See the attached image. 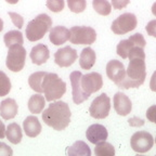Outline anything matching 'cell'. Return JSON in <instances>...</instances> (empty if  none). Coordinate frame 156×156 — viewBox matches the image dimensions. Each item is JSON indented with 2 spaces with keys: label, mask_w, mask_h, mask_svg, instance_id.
Listing matches in <instances>:
<instances>
[{
  "label": "cell",
  "mask_w": 156,
  "mask_h": 156,
  "mask_svg": "<svg viewBox=\"0 0 156 156\" xmlns=\"http://www.w3.org/2000/svg\"><path fill=\"white\" fill-rule=\"evenodd\" d=\"M129 65L126 69V77L119 88L129 89V88H139L143 85L146 77L145 53L141 47H133L130 50Z\"/></svg>",
  "instance_id": "obj_1"
},
{
  "label": "cell",
  "mask_w": 156,
  "mask_h": 156,
  "mask_svg": "<svg viewBox=\"0 0 156 156\" xmlns=\"http://www.w3.org/2000/svg\"><path fill=\"white\" fill-rule=\"evenodd\" d=\"M71 110L67 103L56 101L49 105L42 113V120L54 130H64L71 122Z\"/></svg>",
  "instance_id": "obj_2"
},
{
  "label": "cell",
  "mask_w": 156,
  "mask_h": 156,
  "mask_svg": "<svg viewBox=\"0 0 156 156\" xmlns=\"http://www.w3.org/2000/svg\"><path fill=\"white\" fill-rule=\"evenodd\" d=\"M52 26V19L48 14H39L27 24L25 34L29 41H38L44 37Z\"/></svg>",
  "instance_id": "obj_3"
},
{
  "label": "cell",
  "mask_w": 156,
  "mask_h": 156,
  "mask_svg": "<svg viewBox=\"0 0 156 156\" xmlns=\"http://www.w3.org/2000/svg\"><path fill=\"white\" fill-rule=\"evenodd\" d=\"M46 100L49 102L61 99L66 92V83L54 73H47L42 81Z\"/></svg>",
  "instance_id": "obj_4"
},
{
  "label": "cell",
  "mask_w": 156,
  "mask_h": 156,
  "mask_svg": "<svg viewBox=\"0 0 156 156\" xmlns=\"http://www.w3.org/2000/svg\"><path fill=\"white\" fill-rule=\"evenodd\" d=\"M26 61V50L22 44H13L9 47L5 65L12 72L22 71Z\"/></svg>",
  "instance_id": "obj_5"
},
{
  "label": "cell",
  "mask_w": 156,
  "mask_h": 156,
  "mask_svg": "<svg viewBox=\"0 0 156 156\" xmlns=\"http://www.w3.org/2000/svg\"><path fill=\"white\" fill-rule=\"evenodd\" d=\"M97 33L90 26H74L69 29V41L74 44H92Z\"/></svg>",
  "instance_id": "obj_6"
},
{
  "label": "cell",
  "mask_w": 156,
  "mask_h": 156,
  "mask_svg": "<svg viewBox=\"0 0 156 156\" xmlns=\"http://www.w3.org/2000/svg\"><path fill=\"white\" fill-rule=\"evenodd\" d=\"M111 111V99L106 93H102L99 97H97L92 101L90 107H89V113L91 117L95 119H103L106 118L110 114Z\"/></svg>",
  "instance_id": "obj_7"
},
{
  "label": "cell",
  "mask_w": 156,
  "mask_h": 156,
  "mask_svg": "<svg viewBox=\"0 0 156 156\" xmlns=\"http://www.w3.org/2000/svg\"><path fill=\"white\" fill-rule=\"evenodd\" d=\"M136 24H138V20L136 15L132 13H124L112 23L111 29L116 35H125L133 30L136 27Z\"/></svg>",
  "instance_id": "obj_8"
},
{
  "label": "cell",
  "mask_w": 156,
  "mask_h": 156,
  "mask_svg": "<svg viewBox=\"0 0 156 156\" xmlns=\"http://www.w3.org/2000/svg\"><path fill=\"white\" fill-rule=\"evenodd\" d=\"M130 144L136 153H146L153 147L154 138L147 131H138L131 136Z\"/></svg>",
  "instance_id": "obj_9"
},
{
  "label": "cell",
  "mask_w": 156,
  "mask_h": 156,
  "mask_svg": "<svg viewBox=\"0 0 156 156\" xmlns=\"http://www.w3.org/2000/svg\"><path fill=\"white\" fill-rule=\"evenodd\" d=\"M146 46V41L142 34H134L130 36L128 39H125L117 46V54L122 56V58H128L129 52L133 47H141L144 49Z\"/></svg>",
  "instance_id": "obj_10"
},
{
  "label": "cell",
  "mask_w": 156,
  "mask_h": 156,
  "mask_svg": "<svg viewBox=\"0 0 156 156\" xmlns=\"http://www.w3.org/2000/svg\"><path fill=\"white\" fill-rule=\"evenodd\" d=\"M103 87L102 76L99 73H89L81 76V89L87 95L90 97Z\"/></svg>",
  "instance_id": "obj_11"
},
{
  "label": "cell",
  "mask_w": 156,
  "mask_h": 156,
  "mask_svg": "<svg viewBox=\"0 0 156 156\" xmlns=\"http://www.w3.org/2000/svg\"><path fill=\"white\" fill-rule=\"evenodd\" d=\"M106 75L114 83H116L118 87L122 85L126 77V68L125 65L120 61L112 60L106 65Z\"/></svg>",
  "instance_id": "obj_12"
},
{
  "label": "cell",
  "mask_w": 156,
  "mask_h": 156,
  "mask_svg": "<svg viewBox=\"0 0 156 156\" xmlns=\"http://www.w3.org/2000/svg\"><path fill=\"white\" fill-rule=\"evenodd\" d=\"M77 58V51L71 47H64L62 49H58L54 53V61L60 67H68L73 65Z\"/></svg>",
  "instance_id": "obj_13"
},
{
  "label": "cell",
  "mask_w": 156,
  "mask_h": 156,
  "mask_svg": "<svg viewBox=\"0 0 156 156\" xmlns=\"http://www.w3.org/2000/svg\"><path fill=\"white\" fill-rule=\"evenodd\" d=\"M81 76L83 74L78 71L73 72L69 75V80L73 89V101L76 104H80L89 98V95L86 94L81 89Z\"/></svg>",
  "instance_id": "obj_14"
},
{
  "label": "cell",
  "mask_w": 156,
  "mask_h": 156,
  "mask_svg": "<svg viewBox=\"0 0 156 156\" xmlns=\"http://www.w3.org/2000/svg\"><path fill=\"white\" fill-rule=\"evenodd\" d=\"M86 136L89 140V142L93 144H98L102 141H105L108 136V132H107L106 128L103 125L100 124H94L91 125L86 131Z\"/></svg>",
  "instance_id": "obj_15"
},
{
  "label": "cell",
  "mask_w": 156,
  "mask_h": 156,
  "mask_svg": "<svg viewBox=\"0 0 156 156\" xmlns=\"http://www.w3.org/2000/svg\"><path fill=\"white\" fill-rule=\"evenodd\" d=\"M113 103H114V108L116 113L118 115H122V116H127L132 110L131 101L122 92H117L114 95Z\"/></svg>",
  "instance_id": "obj_16"
},
{
  "label": "cell",
  "mask_w": 156,
  "mask_h": 156,
  "mask_svg": "<svg viewBox=\"0 0 156 156\" xmlns=\"http://www.w3.org/2000/svg\"><path fill=\"white\" fill-rule=\"evenodd\" d=\"M19 112V106L14 99H5L0 103V115L3 119L9 120L14 118Z\"/></svg>",
  "instance_id": "obj_17"
},
{
  "label": "cell",
  "mask_w": 156,
  "mask_h": 156,
  "mask_svg": "<svg viewBox=\"0 0 156 156\" xmlns=\"http://www.w3.org/2000/svg\"><path fill=\"white\" fill-rule=\"evenodd\" d=\"M23 130L29 138H35L41 132V124L36 116L26 117L25 120L23 122Z\"/></svg>",
  "instance_id": "obj_18"
},
{
  "label": "cell",
  "mask_w": 156,
  "mask_h": 156,
  "mask_svg": "<svg viewBox=\"0 0 156 156\" xmlns=\"http://www.w3.org/2000/svg\"><path fill=\"white\" fill-rule=\"evenodd\" d=\"M30 58L32 62L36 65H42L48 61L50 53H49V49L46 44H39L35 46L30 51Z\"/></svg>",
  "instance_id": "obj_19"
},
{
  "label": "cell",
  "mask_w": 156,
  "mask_h": 156,
  "mask_svg": "<svg viewBox=\"0 0 156 156\" xmlns=\"http://www.w3.org/2000/svg\"><path fill=\"white\" fill-rule=\"evenodd\" d=\"M49 39L55 46H60L62 44H65L67 40H69V29L64 26H55L50 29Z\"/></svg>",
  "instance_id": "obj_20"
},
{
  "label": "cell",
  "mask_w": 156,
  "mask_h": 156,
  "mask_svg": "<svg viewBox=\"0 0 156 156\" xmlns=\"http://www.w3.org/2000/svg\"><path fill=\"white\" fill-rule=\"evenodd\" d=\"M97 61L95 52L91 48H85L79 56V65L83 69H90Z\"/></svg>",
  "instance_id": "obj_21"
},
{
  "label": "cell",
  "mask_w": 156,
  "mask_h": 156,
  "mask_svg": "<svg viewBox=\"0 0 156 156\" xmlns=\"http://www.w3.org/2000/svg\"><path fill=\"white\" fill-rule=\"evenodd\" d=\"M22 129L16 122H12L5 129V136L11 143L19 144L22 140Z\"/></svg>",
  "instance_id": "obj_22"
},
{
  "label": "cell",
  "mask_w": 156,
  "mask_h": 156,
  "mask_svg": "<svg viewBox=\"0 0 156 156\" xmlns=\"http://www.w3.org/2000/svg\"><path fill=\"white\" fill-rule=\"evenodd\" d=\"M46 105V98L44 95L35 94L32 95L28 100V110L33 114H39L41 113Z\"/></svg>",
  "instance_id": "obj_23"
},
{
  "label": "cell",
  "mask_w": 156,
  "mask_h": 156,
  "mask_svg": "<svg viewBox=\"0 0 156 156\" xmlns=\"http://www.w3.org/2000/svg\"><path fill=\"white\" fill-rule=\"evenodd\" d=\"M47 72H36V73L32 74L28 78V85L29 87L32 88L33 90L36 91L38 93L44 92V89H42V81H44V78L46 76Z\"/></svg>",
  "instance_id": "obj_24"
},
{
  "label": "cell",
  "mask_w": 156,
  "mask_h": 156,
  "mask_svg": "<svg viewBox=\"0 0 156 156\" xmlns=\"http://www.w3.org/2000/svg\"><path fill=\"white\" fill-rule=\"evenodd\" d=\"M67 155H78V156H90V147L83 141H76L73 145L67 150Z\"/></svg>",
  "instance_id": "obj_25"
},
{
  "label": "cell",
  "mask_w": 156,
  "mask_h": 156,
  "mask_svg": "<svg viewBox=\"0 0 156 156\" xmlns=\"http://www.w3.org/2000/svg\"><path fill=\"white\" fill-rule=\"evenodd\" d=\"M3 40H5V44L8 48L13 46V44H23V42H24L22 33L17 32V30H10V32L5 33Z\"/></svg>",
  "instance_id": "obj_26"
},
{
  "label": "cell",
  "mask_w": 156,
  "mask_h": 156,
  "mask_svg": "<svg viewBox=\"0 0 156 156\" xmlns=\"http://www.w3.org/2000/svg\"><path fill=\"white\" fill-rule=\"evenodd\" d=\"M94 154L98 156H113L115 154V149L111 143L102 141L94 147Z\"/></svg>",
  "instance_id": "obj_27"
},
{
  "label": "cell",
  "mask_w": 156,
  "mask_h": 156,
  "mask_svg": "<svg viewBox=\"0 0 156 156\" xmlns=\"http://www.w3.org/2000/svg\"><path fill=\"white\" fill-rule=\"evenodd\" d=\"M93 9L95 12L99 13L100 15H108L112 11V5L107 0H93L92 1Z\"/></svg>",
  "instance_id": "obj_28"
},
{
  "label": "cell",
  "mask_w": 156,
  "mask_h": 156,
  "mask_svg": "<svg viewBox=\"0 0 156 156\" xmlns=\"http://www.w3.org/2000/svg\"><path fill=\"white\" fill-rule=\"evenodd\" d=\"M11 90V81L5 72L0 71V97L9 94Z\"/></svg>",
  "instance_id": "obj_29"
},
{
  "label": "cell",
  "mask_w": 156,
  "mask_h": 156,
  "mask_svg": "<svg viewBox=\"0 0 156 156\" xmlns=\"http://www.w3.org/2000/svg\"><path fill=\"white\" fill-rule=\"evenodd\" d=\"M67 5L72 12L81 13L85 11L87 7V1L86 0H67Z\"/></svg>",
  "instance_id": "obj_30"
},
{
  "label": "cell",
  "mask_w": 156,
  "mask_h": 156,
  "mask_svg": "<svg viewBox=\"0 0 156 156\" xmlns=\"http://www.w3.org/2000/svg\"><path fill=\"white\" fill-rule=\"evenodd\" d=\"M46 5L52 12H61L65 7L64 0H47Z\"/></svg>",
  "instance_id": "obj_31"
},
{
  "label": "cell",
  "mask_w": 156,
  "mask_h": 156,
  "mask_svg": "<svg viewBox=\"0 0 156 156\" xmlns=\"http://www.w3.org/2000/svg\"><path fill=\"white\" fill-rule=\"evenodd\" d=\"M9 16L11 17V20H12L14 26H16L19 29L22 28L23 24H24V20H23V17L21 16V15L17 14V13H15V12H9Z\"/></svg>",
  "instance_id": "obj_32"
},
{
  "label": "cell",
  "mask_w": 156,
  "mask_h": 156,
  "mask_svg": "<svg viewBox=\"0 0 156 156\" xmlns=\"http://www.w3.org/2000/svg\"><path fill=\"white\" fill-rule=\"evenodd\" d=\"M146 118L151 122L156 124V105H152L146 111Z\"/></svg>",
  "instance_id": "obj_33"
},
{
  "label": "cell",
  "mask_w": 156,
  "mask_h": 156,
  "mask_svg": "<svg viewBox=\"0 0 156 156\" xmlns=\"http://www.w3.org/2000/svg\"><path fill=\"white\" fill-rule=\"evenodd\" d=\"M111 1H112V5L115 10L124 9L130 2V0H111Z\"/></svg>",
  "instance_id": "obj_34"
},
{
  "label": "cell",
  "mask_w": 156,
  "mask_h": 156,
  "mask_svg": "<svg viewBox=\"0 0 156 156\" xmlns=\"http://www.w3.org/2000/svg\"><path fill=\"white\" fill-rule=\"evenodd\" d=\"M146 32H147V35L152 37H156V20H153V21H150L147 23L145 27Z\"/></svg>",
  "instance_id": "obj_35"
},
{
  "label": "cell",
  "mask_w": 156,
  "mask_h": 156,
  "mask_svg": "<svg viewBox=\"0 0 156 156\" xmlns=\"http://www.w3.org/2000/svg\"><path fill=\"white\" fill-rule=\"evenodd\" d=\"M12 149L3 142H0V156H12Z\"/></svg>",
  "instance_id": "obj_36"
},
{
  "label": "cell",
  "mask_w": 156,
  "mask_h": 156,
  "mask_svg": "<svg viewBox=\"0 0 156 156\" xmlns=\"http://www.w3.org/2000/svg\"><path fill=\"white\" fill-rule=\"evenodd\" d=\"M128 122H129V124L131 125V126H134V127L143 126V125H144V122H143V120L140 119V118H138V117H133V118L129 119Z\"/></svg>",
  "instance_id": "obj_37"
},
{
  "label": "cell",
  "mask_w": 156,
  "mask_h": 156,
  "mask_svg": "<svg viewBox=\"0 0 156 156\" xmlns=\"http://www.w3.org/2000/svg\"><path fill=\"white\" fill-rule=\"evenodd\" d=\"M150 88H151V90L156 92V71L153 73L151 77V81H150Z\"/></svg>",
  "instance_id": "obj_38"
},
{
  "label": "cell",
  "mask_w": 156,
  "mask_h": 156,
  "mask_svg": "<svg viewBox=\"0 0 156 156\" xmlns=\"http://www.w3.org/2000/svg\"><path fill=\"white\" fill-rule=\"evenodd\" d=\"M5 126L1 120H0V139H3L5 136Z\"/></svg>",
  "instance_id": "obj_39"
},
{
  "label": "cell",
  "mask_w": 156,
  "mask_h": 156,
  "mask_svg": "<svg viewBox=\"0 0 156 156\" xmlns=\"http://www.w3.org/2000/svg\"><path fill=\"white\" fill-rule=\"evenodd\" d=\"M152 13L156 16V2H154L153 5H152Z\"/></svg>",
  "instance_id": "obj_40"
},
{
  "label": "cell",
  "mask_w": 156,
  "mask_h": 156,
  "mask_svg": "<svg viewBox=\"0 0 156 156\" xmlns=\"http://www.w3.org/2000/svg\"><path fill=\"white\" fill-rule=\"evenodd\" d=\"M8 3H10V5H15V3H17L20 1V0H5Z\"/></svg>",
  "instance_id": "obj_41"
},
{
  "label": "cell",
  "mask_w": 156,
  "mask_h": 156,
  "mask_svg": "<svg viewBox=\"0 0 156 156\" xmlns=\"http://www.w3.org/2000/svg\"><path fill=\"white\" fill-rule=\"evenodd\" d=\"M2 29H3V21L0 19V33L2 32Z\"/></svg>",
  "instance_id": "obj_42"
},
{
  "label": "cell",
  "mask_w": 156,
  "mask_h": 156,
  "mask_svg": "<svg viewBox=\"0 0 156 156\" xmlns=\"http://www.w3.org/2000/svg\"><path fill=\"white\" fill-rule=\"evenodd\" d=\"M155 142H156V138H155Z\"/></svg>",
  "instance_id": "obj_43"
}]
</instances>
